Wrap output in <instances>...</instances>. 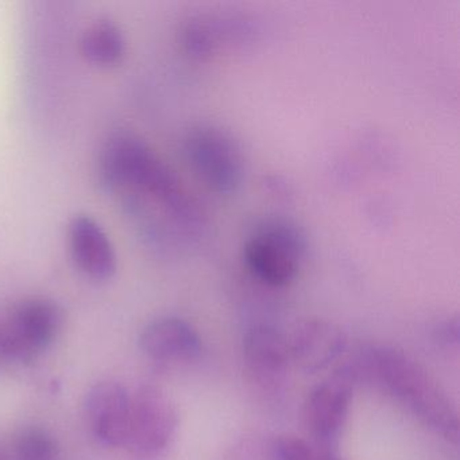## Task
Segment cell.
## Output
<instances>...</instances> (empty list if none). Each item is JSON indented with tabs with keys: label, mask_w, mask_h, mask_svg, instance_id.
I'll list each match as a JSON object with an SVG mask.
<instances>
[{
	"label": "cell",
	"mask_w": 460,
	"mask_h": 460,
	"mask_svg": "<svg viewBox=\"0 0 460 460\" xmlns=\"http://www.w3.org/2000/svg\"><path fill=\"white\" fill-rule=\"evenodd\" d=\"M14 457L15 460H58V441L47 429L26 428L15 438Z\"/></svg>",
	"instance_id": "cell-13"
},
{
	"label": "cell",
	"mask_w": 460,
	"mask_h": 460,
	"mask_svg": "<svg viewBox=\"0 0 460 460\" xmlns=\"http://www.w3.org/2000/svg\"><path fill=\"white\" fill-rule=\"evenodd\" d=\"M306 252L305 236L288 220L271 219L254 228L244 243L247 268L265 284L285 287L297 276Z\"/></svg>",
	"instance_id": "cell-1"
},
{
	"label": "cell",
	"mask_w": 460,
	"mask_h": 460,
	"mask_svg": "<svg viewBox=\"0 0 460 460\" xmlns=\"http://www.w3.org/2000/svg\"><path fill=\"white\" fill-rule=\"evenodd\" d=\"M142 351L160 362H185L200 352V338L192 325L176 317L150 323L139 338Z\"/></svg>",
	"instance_id": "cell-10"
},
{
	"label": "cell",
	"mask_w": 460,
	"mask_h": 460,
	"mask_svg": "<svg viewBox=\"0 0 460 460\" xmlns=\"http://www.w3.org/2000/svg\"><path fill=\"white\" fill-rule=\"evenodd\" d=\"M63 314L55 301L29 298L15 306L6 327L7 359L31 360L52 344Z\"/></svg>",
	"instance_id": "cell-3"
},
{
	"label": "cell",
	"mask_w": 460,
	"mask_h": 460,
	"mask_svg": "<svg viewBox=\"0 0 460 460\" xmlns=\"http://www.w3.org/2000/svg\"><path fill=\"white\" fill-rule=\"evenodd\" d=\"M69 246L77 268L96 281L111 279L117 254L106 231L87 215H77L69 225Z\"/></svg>",
	"instance_id": "cell-8"
},
{
	"label": "cell",
	"mask_w": 460,
	"mask_h": 460,
	"mask_svg": "<svg viewBox=\"0 0 460 460\" xmlns=\"http://www.w3.org/2000/svg\"><path fill=\"white\" fill-rule=\"evenodd\" d=\"M125 37L114 21L101 18L85 29L82 37V53L95 66H114L125 55Z\"/></svg>",
	"instance_id": "cell-12"
},
{
	"label": "cell",
	"mask_w": 460,
	"mask_h": 460,
	"mask_svg": "<svg viewBox=\"0 0 460 460\" xmlns=\"http://www.w3.org/2000/svg\"><path fill=\"white\" fill-rule=\"evenodd\" d=\"M244 357L252 373L260 381H273L287 367V341L276 331L268 327H257L244 338Z\"/></svg>",
	"instance_id": "cell-11"
},
{
	"label": "cell",
	"mask_w": 460,
	"mask_h": 460,
	"mask_svg": "<svg viewBox=\"0 0 460 460\" xmlns=\"http://www.w3.org/2000/svg\"><path fill=\"white\" fill-rule=\"evenodd\" d=\"M257 36V29L246 18L196 17L182 29V44L193 58H207L225 48L239 47Z\"/></svg>",
	"instance_id": "cell-7"
},
{
	"label": "cell",
	"mask_w": 460,
	"mask_h": 460,
	"mask_svg": "<svg viewBox=\"0 0 460 460\" xmlns=\"http://www.w3.org/2000/svg\"><path fill=\"white\" fill-rule=\"evenodd\" d=\"M0 359H7L6 339L2 328H0Z\"/></svg>",
	"instance_id": "cell-15"
},
{
	"label": "cell",
	"mask_w": 460,
	"mask_h": 460,
	"mask_svg": "<svg viewBox=\"0 0 460 460\" xmlns=\"http://www.w3.org/2000/svg\"><path fill=\"white\" fill-rule=\"evenodd\" d=\"M85 416L91 432L103 446L126 447L130 428L131 394L123 385L103 381L85 397Z\"/></svg>",
	"instance_id": "cell-5"
},
{
	"label": "cell",
	"mask_w": 460,
	"mask_h": 460,
	"mask_svg": "<svg viewBox=\"0 0 460 460\" xmlns=\"http://www.w3.org/2000/svg\"><path fill=\"white\" fill-rule=\"evenodd\" d=\"M288 354L306 373L323 370L333 362L347 346L341 328L324 320L298 323L287 341Z\"/></svg>",
	"instance_id": "cell-6"
},
{
	"label": "cell",
	"mask_w": 460,
	"mask_h": 460,
	"mask_svg": "<svg viewBox=\"0 0 460 460\" xmlns=\"http://www.w3.org/2000/svg\"><path fill=\"white\" fill-rule=\"evenodd\" d=\"M281 460H339L332 452L312 446L296 436H284L277 444Z\"/></svg>",
	"instance_id": "cell-14"
},
{
	"label": "cell",
	"mask_w": 460,
	"mask_h": 460,
	"mask_svg": "<svg viewBox=\"0 0 460 460\" xmlns=\"http://www.w3.org/2000/svg\"><path fill=\"white\" fill-rule=\"evenodd\" d=\"M351 401V387L343 379H332L320 385L309 395L305 405V422L317 447L331 451L346 422Z\"/></svg>",
	"instance_id": "cell-9"
},
{
	"label": "cell",
	"mask_w": 460,
	"mask_h": 460,
	"mask_svg": "<svg viewBox=\"0 0 460 460\" xmlns=\"http://www.w3.org/2000/svg\"><path fill=\"white\" fill-rule=\"evenodd\" d=\"M176 425V411L171 400L157 387L142 386L131 395L126 447L138 456H155L168 447Z\"/></svg>",
	"instance_id": "cell-4"
},
{
	"label": "cell",
	"mask_w": 460,
	"mask_h": 460,
	"mask_svg": "<svg viewBox=\"0 0 460 460\" xmlns=\"http://www.w3.org/2000/svg\"><path fill=\"white\" fill-rule=\"evenodd\" d=\"M184 155L196 176L214 192H235L244 177L241 146L228 131L212 125H200L188 131Z\"/></svg>",
	"instance_id": "cell-2"
}]
</instances>
